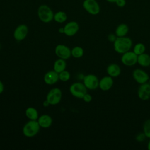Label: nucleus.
I'll return each mask as SVG.
<instances>
[{"label": "nucleus", "mask_w": 150, "mask_h": 150, "mask_svg": "<svg viewBox=\"0 0 150 150\" xmlns=\"http://www.w3.org/2000/svg\"><path fill=\"white\" fill-rule=\"evenodd\" d=\"M114 50L119 54H123L131 50L132 46V40L127 36L117 37V39L113 43Z\"/></svg>", "instance_id": "1"}, {"label": "nucleus", "mask_w": 150, "mask_h": 150, "mask_svg": "<svg viewBox=\"0 0 150 150\" xmlns=\"http://www.w3.org/2000/svg\"><path fill=\"white\" fill-rule=\"evenodd\" d=\"M38 16L42 22L49 23L53 19L54 13L47 5H41L38 9Z\"/></svg>", "instance_id": "2"}, {"label": "nucleus", "mask_w": 150, "mask_h": 150, "mask_svg": "<svg viewBox=\"0 0 150 150\" xmlns=\"http://www.w3.org/2000/svg\"><path fill=\"white\" fill-rule=\"evenodd\" d=\"M40 125L36 120H30L23 127V134L26 137H33L39 131Z\"/></svg>", "instance_id": "3"}, {"label": "nucleus", "mask_w": 150, "mask_h": 150, "mask_svg": "<svg viewBox=\"0 0 150 150\" xmlns=\"http://www.w3.org/2000/svg\"><path fill=\"white\" fill-rule=\"evenodd\" d=\"M87 88L84 84L80 82L72 84L70 87V92L72 96L78 98H83V96L87 93Z\"/></svg>", "instance_id": "4"}, {"label": "nucleus", "mask_w": 150, "mask_h": 150, "mask_svg": "<svg viewBox=\"0 0 150 150\" xmlns=\"http://www.w3.org/2000/svg\"><path fill=\"white\" fill-rule=\"evenodd\" d=\"M83 7L90 15H97L100 12V6L96 0H84Z\"/></svg>", "instance_id": "5"}, {"label": "nucleus", "mask_w": 150, "mask_h": 150, "mask_svg": "<svg viewBox=\"0 0 150 150\" xmlns=\"http://www.w3.org/2000/svg\"><path fill=\"white\" fill-rule=\"evenodd\" d=\"M62 97V93L60 88H53L49 91L46 96V100L50 105H56L60 103Z\"/></svg>", "instance_id": "6"}, {"label": "nucleus", "mask_w": 150, "mask_h": 150, "mask_svg": "<svg viewBox=\"0 0 150 150\" xmlns=\"http://www.w3.org/2000/svg\"><path fill=\"white\" fill-rule=\"evenodd\" d=\"M137 58L138 55H137L133 51L129 50L122 54L121 61L124 65L131 67L137 63Z\"/></svg>", "instance_id": "7"}, {"label": "nucleus", "mask_w": 150, "mask_h": 150, "mask_svg": "<svg viewBox=\"0 0 150 150\" xmlns=\"http://www.w3.org/2000/svg\"><path fill=\"white\" fill-rule=\"evenodd\" d=\"M83 83L87 89L94 90L98 87L99 80L93 74H88L83 78Z\"/></svg>", "instance_id": "8"}, {"label": "nucleus", "mask_w": 150, "mask_h": 150, "mask_svg": "<svg viewBox=\"0 0 150 150\" xmlns=\"http://www.w3.org/2000/svg\"><path fill=\"white\" fill-rule=\"evenodd\" d=\"M132 77L134 80L139 84L147 83L149 79L148 74L141 69H135L132 71Z\"/></svg>", "instance_id": "9"}, {"label": "nucleus", "mask_w": 150, "mask_h": 150, "mask_svg": "<svg viewBox=\"0 0 150 150\" xmlns=\"http://www.w3.org/2000/svg\"><path fill=\"white\" fill-rule=\"evenodd\" d=\"M137 93L138 98L142 101H146L150 99V84L147 82L140 84Z\"/></svg>", "instance_id": "10"}, {"label": "nucleus", "mask_w": 150, "mask_h": 150, "mask_svg": "<svg viewBox=\"0 0 150 150\" xmlns=\"http://www.w3.org/2000/svg\"><path fill=\"white\" fill-rule=\"evenodd\" d=\"M55 53L58 57L64 60L69 59L71 56L70 49L66 45H58L55 47Z\"/></svg>", "instance_id": "11"}, {"label": "nucleus", "mask_w": 150, "mask_h": 150, "mask_svg": "<svg viewBox=\"0 0 150 150\" xmlns=\"http://www.w3.org/2000/svg\"><path fill=\"white\" fill-rule=\"evenodd\" d=\"M28 33V28L25 24L18 25L13 32V37L18 41H21L25 39Z\"/></svg>", "instance_id": "12"}, {"label": "nucleus", "mask_w": 150, "mask_h": 150, "mask_svg": "<svg viewBox=\"0 0 150 150\" xmlns=\"http://www.w3.org/2000/svg\"><path fill=\"white\" fill-rule=\"evenodd\" d=\"M64 28V33L68 36H74L79 29V25L76 21H70L67 23Z\"/></svg>", "instance_id": "13"}, {"label": "nucleus", "mask_w": 150, "mask_h": 150, "mask_svg": "<svg viewBox=\"0 0 150 150\" xmlns=\"http://www.w3.org/2000/svg\"><path fill=\"white\" fill-rule=\"evenodd\" d=\"M114 84L113 78L110 76H106L99 80L98 87L104 91L110 90Z\"/></svg>", "instance_id": "14"}, {"label": "nucleus", "mask_w": 150, "mask_h": 150, "mask_svg": "<svg viewBox=\"0 0 150 150\" xmlns=\"http://www.w3.org/2000/svg\"><path fill=\"white\" fill-rule=\"evenodd\" d=\"M44 81L46 84L52 85L56 83L59 79V73L54 70L47 72L44 76Z\"/></svg>", "instance_id": "15"}, {"label": "nucleus", "mask_w": 150, "mask_h": 150, "mask_svg": "<svg viewBox=\"0 0 150 150\" xmlns=\"http://www.w3.org/2000/svg\"><path fill=\"white\" fill-rule=\"evenodd\" d=\"M106 70L108 75L112 78L118 77L121 73V67L117 63H111L108 64Z\"/></svg>", "instance_id": "16"}, {"label": "nucleus", "mask_w": 150, "mask_h": 150, "mask_svg": "<svg viewBox=\"0 0 150 150\" xmlns=\"http://www.w3.org/2000/svg\"><path fill=\"white\" fill-rule=\"evenodd\" d=\"M38 122L40 127L47 128L50 127L52 124V118L49 115L43 114L38 118Z\"/></svg>", "instance_id": "17"}, {"label": "nucleus", "mask_w": 150, "mask_h": 150, "mask_svg": "<svg viewBox=\"0 0 150 150\" xmlns=\"http://www.w3.org/2000/svg\"><path fill=\"white\" fill-rule=\"evenodd\" d=\"M137 63L141 66L147 67L150 66V55L145 52L138 56Z\"/></svg>", "instance_id": "18"}, {"label": "nucleus", "mask_w": 150, "mask_h": 150, "mask_svg": "<svg viewBox=\"0 0 150 150\" xmlns=\"http://www.w3.org/2000/svg\"><path fill=\"white\" fill-rule=\"evenodd\" d=\"M129 32V27L125 23L119 24L115 30V34L117 37L125 36Z\"/></svg>", "instance_id": "19"}, {"label": "nucleus", "mask_w": 150, "mask_h": 150, "mask_svg": "<svg viewBox=\"0 0 150 150\" xmlns=\"http://www.w3.org/2000/svg\"><path fill=\"white\" fill-rule=\"evenodd\" d=\"M66 67V63L64 59H59L55 61L53 65V69L55 71L59 73L65 70Z\"/></svg>", "instance_id": "20"}, {"label": "nucleus", "mask_w": 150, "mask_h": 150, "mask_svg": "<svg viewBox=\"0 0 150 150\" xmlns=\"http://www.w3.org/2000/svg\"><path fill=\"white\" fill-rule=\"evenodd\" d=\"M26 116L30 120H36L39 118L38 112L36 108L32 107H28L25 111Z\"/></svg>", "instance_id": "21"}, {"label": "nucleus", "mask_w": 150, "mask_h": 150, "mask_svg": "<svg viewBox=\"0 0 150 150\" xmlns=\"http://www.w3.org/2000/svg\"><path fill=\"white\" fill-rule=\"evenodd\" d=\"M67 19V14L63 11H58L54 14L53 19L57 23H63Z\"/></svg>", "instance_id": "22"}, {"label": "nucleus", "mask_w": 150, "mask_h": 150, "mask_svg": "<svg viewBox=\"0 0 150 150\" xmlns=\"http://www.w3.org/2000/svg\"><path fill=\"white\" fill-rule=\"evenodd\" d=\"M71 53L74 58H80L84 54V50L80 46H75L71 50Z\"/></svg>", "instance_id": "23"}, {"label": "nucleus", "mask_w": 150, "mask_h": 150, "mask_svg": "<svg viewBox=\"0 0 150 150\" xmlns=\"http://www.w3.org/2000/svg\"><path fill=\"white\" fill-rule=\"evenodd\" d=\"M145 50H146V47H145V45L142 43H138L134 45L132 51L137 55L138 56L141 54L145 53Z\"/></svg>", "instance_id": "24"}, {"label": "nucleus", "mask_w": 150, "mask_h": 150, "mask_svg": "<svg viewBox=\"0 0 150 150\" xmlns=\"http://www.w3.org/2000/svg\"><path fill=\"white\" fill-rule=\"evenodd\" d=\"M143 132L146 138H150V119L146 120L143 125Z\"/></svg>", "instance_id": "25"}, {"label": "nucleus", "mask_w": 150, "mask_h": 150, "mask_svg": "<svg viewBox=\"0 0 150 150\" xmlns=\"http://www.w3.org/2000/svg\"><path fill=\"white\" fill-rule=\"evenodd\" d=\"M70 74L68 71L63 70V71L59 73V80L62 81H67L70 79Z\"/></svg>", "instance_id": "26"}, {"label": "nucleus", "mask_w": 150, "mask_h": 150, "mask_svg": "<svg viewBox=\"0 0 150 150\" xmlns=\"http://www.w3.org/2000/svg\"><path fill=\"white\" fill-rule=\"evenodd\" d=\"M146 137L145 135V134L144 133V132H139L138 134H137L136 135L135 137V139L137 141L139 142H142L143 141H145V139H146Z\"/></svg>", "instance_id": "27"}, {"label": "nucleus", "mask_w": 150, "mask_h": 150, "mask_svg": "<svg viewBox=\"0 0 150 150\" xmlns=\"http://www.w3.org/2000/svg\"><path fill=\"white\" fill-rule=\"evenodd\" d=\"M115 4L119 8H124L126 5L127 2L126 0H117Z\"/></svg>", "instance_id": "28"}, {"label": "nucleus", "mask_w": 150, "mask_h": 150, "mask_svg": "<svg viewBox=\"0 0 150 150\" xmlns=\"http://www.w3.org/2000/svg\"><path fill=\"white\" fill-rule=\"evenodd\" d=\"M117 36L115 33H110L107 36L108 40L111 43H114L115 40L117 39Z\"/></svg>", "instance_id": "29"}, {"label": "nucleus", "mask_w": 150, "mask_h": 150, "mask_svg": "<svg viewBox=\"0 0 150 150\" xmlns=\"http://www.w3.org/2000/svg\"><path fill=\"white\" fill-rule=\"evenodd\" d=\"M83 100L86 102V103H89L90 102L91 100H92V96L90 94H88L87 93L83 96Z\"/></svg>", "instance_id": "30"}, {"label": "nucleus", "mask_w": 150, "mask_h": 150, "mask_svg": "<svg viewBox=\"0 0 150 150\" xmlns=\"http://www.w3.org/2000/svg\"><path fill=\"white\" fill-rule=\"evenodd\" d=\"M4 84L3 83H2L1 81H0V94L2 93L4 91Z\"/></svg>", "instance_id": "31"}, {"label": "nucleus", "mask_w": 150, "mask_h": 150, "mask_svg": "<svg viewBox=\"0 0 150 150\" xmlns=\"http://www.w3.org/2000/svg\"><path fill=\"white\" fill-rule=\"evenodd\" d=\"M49 105H50V104H49V102L47 101V100H46L43 102V105L44 107H48Z\"/></svg>", "instance_id": "32"}, {"label": "nucleus", "mask_w": 150, "mask_h": 150, "mask_svg": "<svg viewBox=\"0 0 150 150\" xmlns=\"http://www.w3.org/2000/svg\"><path fill=\"white\" fill-rule=\"evenodd\" d=\"M59 32L60 33H64V28H60L59 29Z\"/></svg>", "instance_id": "33"}, {"label": "nucleus", "mask_w": 150, "mask_h": 150, "mask_svg": "<svg viewBox=\"0 0 150 150\" xmlns=\"http://www.w3.org/2000/svg\"><path fill=\"white\" fill-rule=\"evenodd\" d=\"M105 1L110 3H115L117 0H105Z\"/></svg>", "instance_id": "34"}, {"label": "nucleus", "mask_w": 150, "mask_h": 150, "mask_svg": "<svg viewBox=\"0 0 150 150\" xmlns=\"http://www.w3.org/2000/svg\"><path fill=\"white\" fill-rule=\"evenodd\" d=\"M147 148L148 150H150V140L148 141L147 144Z\"/></svg>", "instance_id": "35"}, {"label": "nucleus", "mask_w": 150, "mask_h": 150, "mask_svg": "<svg viewBox=\"0 0 150 150\" xmlns=\"http://www.w3.org/2000/svg\"><path fill=\"white\" fill-rule=\"evenodd\" d=\"M148 83L150 84V77H149V80H148Z\"/></svg>", "instance_id": "36"}]
</instances>
